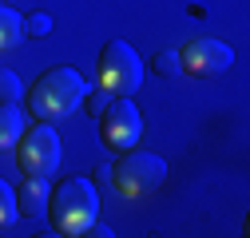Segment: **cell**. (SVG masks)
Returning a JSON list of instances; mask_svg holds the SVG:
<instances>
[{
  "instance_id": "cell-1",
  "label": "cell",
  "mask_w": 250,
  "mask_h": 238,
  "mask_svg": "<svg viewBox=\"0 0 250 238\" xmlns=\"http://www.w3.org/2000/svg\"><path fill=\"white\" fill-rule=\"evenodd\" d=\"M28 107H32L36 119L44 123H56V119H68L83 96H87V79L72 68V64H60V68H48L32 87H28Z\"/></svg>"
},
{
  "instance_id": "cell-2",
  "label": "cell",
  "mask_w": 250,
  "mask_h": 238,
  "mask_svg": "<svg viewBox=\"0 0 250 238\" xmlns=\"http://www.w3.org/2000/svg\"><path fill=\"white\" fill-rule=\"evenodd\" d=\"M48 222L56 234H83L100 218V195L91 187V178H68L48 195Z\"/></svg>"
},
{
  "instance_id": "cell-3",
  "label": "cell",
  "mask_w": 250,
  "mask_h": 238,
  "mask_svg": "<svg viewBox=\"0 0 250 238\" xmlns=\"http://www.w3.org/2000/svg\"><path fill=\"white\" fill-rule=\"evenodd\" d=\"M96 83L111 96H135L143 83V60L127 40H107L96 60Z\"/></svg>"
},
{
  "instance_id": "cell-4",
  "label": "cell",
  "mask_w": 250,
  "mask_h": 238,
  "mask_svg": "<svg viewBox=\"0 0 250 238\" xmlns=\"http://www.w3.org/2000/svg\"><path fill=\"white\" fill-rule=\"evenodd\" d=\"M163 178H167V159L163 155H155V151H123L119 163L111 167V183L119 195H127V198H147L163 187Z\"/></svg>"
},
{
  "instance_id": "cell-5",
  "label": "cell",
  "mask_w": 250,
  "mask_h": 238,
  "mask_svg": "<svg viewBox=\"0 0 250 238\" xmlns=\"http://www.w3.org/2000/svg\"><path fill=\"white\" fill-rule=\"evenodd\" d=\"M60 155H64V147H60V135H56L52 123L40 119L36 127H24V135H20V143H16V163H20L24 175L48 178V175L60 167Z\"/></svg>"
},
{
  "instance_id": "cell-6",
  "label": "cell",
  "mask_w": 250,
  "mask_h": 238,
  "mask_svg": "<svg viewBox=\"0 0 250 238\" xmlns=\"http://www.w3.org/2000/svg\"><path fill=\"white\" fill-rule=\"evenodd\" d=\"M139 135H143L139 107L131 103V96H115L104 107V115H100V139H104V147L115 151V155H123V151H131V147L139 143Z\"/></svg>"
},
{
  "instance_id": "cell-7",
  "label": "cell",
  "mask_w": 250,
  "mask_h": 238,
  "mask_svg": "<svg viewBox=\"0 0 250 238\" xmlns=\"http://www.w3.org/2000/svg\"><path fill=\"white\" fill-rule=\"evenodd\" d=\"M183 60V76H199V79H214L223 76L234 64V48L227 40H214V36H199V40H187L179 48Z\"/></svg>"
},
{
  "instance_id": "cell-8",
  "label": "cell",
  "mask_w": 250,
  "mask_h": 238,
  "mask_svg": "<svg viewBox=\"0 0 250 238\" xmlns=\"http://www.w3.org/2000/svg\"><path fill=\"white\" fill-rule=\"evenodd\" d=\"M48 178H40V175H24V187L16 191V211L24 215V218H36V215H44L48 211Z\"/></svg>"
},
{
  "instance_id": "cell-9",
  "label": "cell",
  "mask_w": 250,
  "mask_h": 238,
  "mask_svg": "<svg viewBox=\"0 0 250 238\" xmlns=\"http://www.w3.org/2000/svg\"><path fill=\"white\" fill-rule=\"evenodd\" d=\"M24 135V111L16 103H0V155L12 151Z\"/></svg>"
},
{
  "instance_id": "cell-10",
  "label": "cell",
  "mask_w": 250,
  "mask_h": 238,
  "mask_svg": "<svg viewBox=\"0 0 250 238\" xmlns=\"http://www.w3.org/2000/svg\"><path fill=\"white\" fill-rule=\"evenodd\" d=\"M24 40V16L8 4H0V52H8Z\"/></svg>"
},
{
  "instance_id": "cell-11",
  "label": "cell",
  "mask_w": 250,
  "mask_h": 238,
  "mask_svg": "<svg viewBox=\"0 0 250 238\" xmlns=\"http://www.w3.org/2000/svg\"><path fill=\"white\" fill-rule=\"evenodd\" d=\"M24 79L12 72V68H0V103H20L24 99Z\"/></svg>"
},
{
  "instance_id": "cell-12",
  "label": "cell",
  "mask_w": 250,
  "mask_h": 238,
  "mask_svg": "<svg viewBox=\"0 0 250 238\" xmlns=\"http://www.w3.org/2000/svg\"><path fill=\"white\" fill-rule=\"evenodd\" d=\"M151 68L159 72V76H183V60H179V52L175 48H163V52H155V60H151Z\"/></svg>"
},
{
  "instance_id": "cell-13",
  "label": "cell",
  "mask_w": 250,
  "mask_h": 238,
  "mask_svg": "<svg viewBox=\"0 0 250 238\" xmlns=\"http://www.w3.org/2000/svg\"><path fill=\"white\" fill-rule=\"evenodd\" d=\"M20 218V211H16V191L0 178V226H12Z\"/></svg>"
},
{
  "instance_id": "cell-14",
  "label": "cell",
  "mask_w": 250,
  "mask_h": 238,
  "mask_svg": "<svg viewBox=\"0 0 250 238\" xmlns=\"http://www.w3.org/2000/svg\"><path fill=\"white\" fill-rule=\"evenodd\" d=\"M111 99H115V96H111V92H104L100 83H96V87H87V96H83V103H87V115H91V119H100V115H104V107H107Z\"/></svg>"
},
{
  "instance_id": "cell-15",
  "label": "cell",
  "mask_w": 250,
  "mask_h": 238,
  "mask_svg": "<svg viewBox=\"0 0 250 238\" xmlns=\"http://www.w3.org/2000/svg\"><path fill=\"white\" fill-rule=\"evenodd\" d=\"M48 32H52V16L36 12V16L24 20V36H48Z\"/></svg>"
},
{
  "instance_id": "cell-16",
  "label": "cell",
  "mask_w": 250,
  "mask_h": 238,
  "mask_svg": "<svg viewBox=\"0 0 250 238\" xmlns=\"http://www.w3.org/2000/svg\"><path fill=\"white\" fill-rule=\"evenodd\" d=\"M111 234H115V230H111V226H104L100 218H96V222H91V226L83 230V238H111Z\"/></svg>"
},
{
  "instance_id": "cell-17",
  "label": "cell",
  "mask_w": 250,
  "mask_h": 238,
  "mask_svg": "<svg viewBox=\"0 0 250 238\" xmlns=\"http://www.w3.org/2000/svg\"><path fill=\"white\" fill-rule=\"evenodd\" d=\"M0 4H4V0H0Z\"/></svg>"
}]
</instances>
